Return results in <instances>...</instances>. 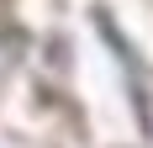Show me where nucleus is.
<instances>
[]
</instances>
